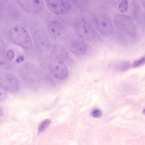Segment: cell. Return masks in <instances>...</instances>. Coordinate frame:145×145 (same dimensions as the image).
Wrapping results in <instances>:
<instances>
[{"instance_id":"obj_16","label":"cell","mask_w":145,"mask_h":145,"mask_svg":"<svg viewBox=\"0 0 145 145\" xmlns=\"http://www.w3.org/2000/svg\"><path fill=\"white\" fill-rule=\"evenodd\" d=\"M145 63V57H142L141 59L135 61L133 64V67H137Z\"/></svg>"},{"instance_id":"obj_23","label":"cell","mask_w":145,"mask_h":145,"mask_svg":"<svg viewBox=\"0 0 145 145\" xmlns=\"http://www.w3.org/2000/svg\"><path fill=\"white\" fill-rule=\"evenodd\" d=\"M143 4L144 5L145 7V1H143Z\"/></svg>"},{"instance_id":"obj_20","label":"cell","mask_w":145,"mask_h":145,"mask_svg":"<svg viewBox=\"0 0 145 145\" xmlns=\"http://www.w3.org/2000/svg\"><path fill=\"white\" fill-rule=\"evenodd\" d=\"M5 93H1V94H0V100H1V99H3L5 98Z\"/></svg>"},{"instance_id":"obj_1","label":"cell","mask_w":145,"mask_h":145,"mask_svg":"<svg viewBox=\"0 0 145 145\" xmlns=\"http://www.w3.org/2000/svg\"><path fill=\"white\" fill-rule=\"evenodd\" d=\"M9 37L15 43L25 49L29 48L31 46V41L27 31L19 26H14L10 29Z\"/></svg>"},{"instance_id":"obj_10","label":"cell","mask_w":145,"mask_h":145,"mask_svg":"<svg viewBox=\"0 0 145 145\" xmlns=\"http://www.w3.org/2000/svg\"><path fill=\"white\" fill-rule=\"evenodd\" d=\"M69 49L73 53L78 55L84 54L86 50L84 42L79 39L73 40L70 43Z\"/></svg>"},{"instance_id":"obj_12","label":"cell","mask_w":145,"mask_h":145,"mask_svg":"<svg viewBox=\"0 0 145 145\" xmlns=\"http://www.w3.org/2000/svg\"><path fill=\"white\" fill-rule=\"evenodd\" d=\"M53 52L56 58L60 62L65 60L68 56V53L65 48L60 44L57 45L54 47Z\"/></svg>"},{"instance_id":"obj_19","label":"cell","mask_w":145,"mask_h":145,"mask_svg":"<svg viewBox=\"0 0 145 145\" xmlns=\"http://www.w3.org/2000/svg\"><path fill=\"white\" fill-rule=\"evenodd\" d=\"M24 60V58L23 56H21L18 57L16 60L17 63H19L23 61Z\"/></svg>"},{"instance_id":"obj_17","label":"cell","mask_w":145,"mask_h":145,"mask_svg":"<svg viewBox=\"0 0 145 145\" xmlns=\"http://www.w3.org/2000/svg\"><path fill=\"white\" fill-rule=\"evenodd\" d=\"M14 53L12 50H9L6 53L7 59L9 60H12L14 57Z\"/></svg>"},{"instance_id":"obj_13","label":"cell","mask_w":145,"mask_h":145,"mask_svg":"<svg viewBox=\"0 0 145 145\" xmlns=\"http://www.w3.org/2000/svg\"><path fill=\"white\" fill-rule=\"evenodd\" d=\"M129 19L126 16L121 15H116L114 18L115 24L118 27L121 28H126V26L129 22Z\"/></svg>"},{"instance_id":"obj_5","label":"cell","mask_w":145,"mask_h":145,"mask_svg":"<svg viewBox=\"0 0 145 145\" xmlns=\"http://www.w3.org/2000/svg\"><path fill=\"white\" fill-rule=\"evenodd\" d=\"M48 7L52 12L59 15L64 14L70 10L71 6L67 1L64 0H46Z\"/></svg>"},{"instance_id":"obj_15","label":"cell","mask_w":145,"mask_h":145,"mask_svg":"<svg viewBox=\"0 0 145 145\" xmlns=\"http://www.w3.org/2000/svg\"><path fill=\"white\" fill-rule=\"evenodd\" d=\"M128 1L126 0L122 1L118 6L119 10L122 12H126L128 9Z\"/></svg>"},{"instance_id":"obj_2","label":"cell","mask_w":145,"mask_h":145,"mask_svg":"<svg viewBox=\"0 0 145 145\" xmlns=\"http://www.w3.org/2000/svg\"><path fill=\"white\" fill-rule=\"evenodd\" d=\"M76 31L78 35L84 39L91 40L94 37L93 28L90 23L84 19L76 21L74 24Z\"/></svg>"},{"instance_id":"obj_7","label":"cell","mask_w":145,"mask_h":145,"mask_svg":"<svg viewBox=\"0 0 145 145\" xmlns=\"http://www.w3.org/2000/svg\"><path fill=\"white\" fill-rule=\"evenodd\" d=\"M18 2L24 10L32 13H35L40 11L43 5L42 0H19Z\"/></svg>"},{"instance_id":"obj_22","label":"cell","mask_w":145,"mask_h":145,"mask_svg":"<svg viewBox=\"0 0 145 145\" xmlns=\"http://www.w3.org/2000/svg\"><path fill=\"white\" fill-rule=\"evenodd\" d=\"M2 114H3L2 111V110L1 108H0V115H2Z\"/></svg>"},{"instance_id":"obj_21","label":"cell","mask_w":145,"mask_h":145,"mask_svg":"<svg viewBox=\"0 0 145 145\" xmlns=\"http://www.w3.org/2000/svg\"><path fill=\"white\" fill-rule=\"evenodd\" d=\"M142 113L144 115H145V109L143 110Z\"/></svg>"},{"instance_id":"obj_11","label":"cell","mask_w":145,"mask_h":145,"mask_svg":"<svg viewBox=\"0 0 145 145\" xmlns=\"http://www.w3.org/2000/svg\"><path fill=\"white\" fill-rule=\"evenodd\" d=\"M46 33L41 30H37L34 33L33 38L34 42L36 46L41 48L46 45L48 38Z\"/></svg>"},{"instance_id":"obj_4","label":"cell","mask_w":145,"mask_h":145,"mask_svg":"<svg viewBox=\"0 0 145 145\" xmlns=\"http://www.w3.org/2000/svg\"><path fill=\"white\" fill-rule=\"evenodd\" d=\"M0 86L3 89L8 91H16L19 87V82L14 75L7 73H3L0 76Z\"/></svg>"},{"instance_id":"obj_18","label":"cell","mask_w":145,"mask_h":145,"mask_svg":"<svg viewBox=\"0 0 145 145\" xmlns=\"http://www.w3.org/2000/svg\"><path fill=\"white\" fill-rule=\"evenodd\" d=\"M92 115L94 117L99 118L101 117V113L99 110L95 109L92 112Z\"/></svg>"},{"instance_id":"obj_9","label":"cell","mask_w":145,"mask_h":145,"mask_svg":"<svg viewBox=\"0 0 145 145\" xmlns=\"http://www.w3.org/2000/svg\"><path fill=\"white\" fill-rule=\"evenodd\" d=\"M48 30L50 36L55 40L60 39L65 32L61 25L55 21L52 22L49 24L48 26Z\"/></svg>"},{"instance_id":"obj_8","label":"cell","mask_w":145,"mask_h":145,"mask_svg":"<svg viewBox=\"0 0 145 145\" xmlns=\"http://www.w3.org/2000/svg\"><path fill=\"white\" fill-rule=\"evenodd\" d=\"M36 69L34 65L31 63H27L20 68L18 72L20 76L26 80H30L35 77Z\"/></svg>"},{"instance_id":"obj_3","label":"cell","mask_w":145,"mask_h":145,"mask_svg":"<svg viewBox=\"0 0 145 145\" xmlns=\"http://www.w3.org/2000/svg\"><path fill=\"white\" fill-rule=\"evenodd\" d=\"M95 25L97 30L105 36L110 35L113 31L111 21L107 15L101 14L97 16L95 19Z\"/></svg>"},{"instance_id":"obj_14","label":"cell","mask_w":145,"mask_h":145,"mask_svg":"<svg viewBox=\"0 0 145 145\" xmlns=\"http://www.w3.org/2000/svg\"><path fill=\"white\" fill-rule=\"evenodd\" d=\"M51 123V120L46 119L43 120L40 124L38 128L39 133L44 131L49 125Z\"/></svg>"},{"instance_id":"obj_6","label":"cell","mask_w":145,"mask_h":145,"mask_svg":"<svg viewBox=\"0 0 145 145\" xmlns=\"http://www.w3.org/2000/svg\"><path fill=\"white\" fill-rule=\"evenodd\" d=\"M51 73L56 77L60 79H63L67 76L68 71L66 66L60 61L51 62L49 66Z\"/></svg>"}]
</instances>
